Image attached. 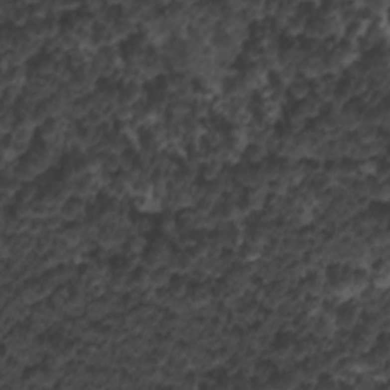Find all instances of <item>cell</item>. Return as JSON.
<instances>
[{
  "mask_svg": "<svg viewBox=\"0 0 390 390\" xmlns=\"http://www.w3.org/2000/svg\"><path fill=\"white\" fill-rule=\"evenodd\" d=\"M308 93H309V86L303 81H293L291 83V95L294 99H305L308 98Z\"/></svg>",
  "mask_w": 390,
  "mask_h": 390,
  "instance_id": "obj_2",
  "label": "cell"
},
{
  "mask_svg": "<svg viewBox=\"0 0 390 390\" xmlns=\"http://www.w3.org/2000/svg\"><path fill=\"white\" fill-rule=\"evenodd\" d=\"M83 212H84L83 203L78 201V200H76V201H70V203L64 204V207H63V217H64L67 221L76 220L78 217L83 215Z\"/></svg>",
  "mask_w": 390,
  "mask_h": 390,
  "instance_id": "obj_1",
  "label": "cell"
}]
</instances>
